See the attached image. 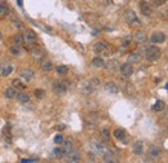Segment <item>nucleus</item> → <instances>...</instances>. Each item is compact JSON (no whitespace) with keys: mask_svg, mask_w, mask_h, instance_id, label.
Wrapping results in <instances>:
<instances>
[{"mask_svg":"<svg viewBox=\"0 0 168 163\" xmlns=\"http://www.w3.org/2000/svg\"><path fill=\"white\" fill-rule=\"evenodd\" d=\"M145 56H146V58L149 60V61H158V60L161 58V56H162V50H161V48L151 46V47H149L146 49Z\"/></svg>","mask_w":168,"mask_h":163,"instance_id":"obj_1","label":"nucleus"},{"mask_svg":"<svg viewBox=\"0 0 168 163\" xmlns=\"http://www.w3.org/2000/svg\"><path fill=\"white\" fill-rule=\"evenodd\" d=\"M67 85H69V83L64 82V80L56 82V83H53V91H55V93H57V95H64L67 91Z\"/></svg>","mask_w":168,"mask_h":163,"instance_id":"obj_2","label":"nucleus"},{"mask_svg":"<svg viewBox=\"0 0 168 163\" xmlns=\"http://www.w3.org/2000/svg\"><path fill=\"white\" fill-rule=\"evenodd\" d=\"M126 21L128 25H131V26H138L140 25V20L137 14L133 12V11H127L126 12Z\"/></svg>","mask_w":168,"mask_h":163,"instance_id":"obj_3","label":"nucleus"},{"mask_svg":"<svg viewBox=\"0 0 168 163\" xmlns=\"http://www.w3.org/2000/svg\"><path fill=\"white\" fill-rule=\"evenodd\" d=\"M108 48H109V44H108V43H106L105 40H100V41H97L96 44H94V47H93L94 52H96L97 55H103V53H106V50H108Z\"/></svg>","mask_w":168,"mask_h":163,"instance_id":"obj_4","label":"nucleus"},{"mask_svg":"<svg viewBox=\"0 0 168 163\" xmlns=\"http://www.w3.org/2000/svg\"><path fill=\"white\" fill-rule=\"evenodd\" d=\"M61 149H62V156L66 157L70 151L74 150V141H73L71 139L64 140V141H62V148H61Z\"/></svg>","mask_w":168,"mask_h":163,"instance_id":"obj_5","label":"nucleus"},{"mask_svg":"<svg viewBox=\"0 0 168 163\" xmlns=\"http://www.w3.org/2000/svg\"><path fill=\"white\" fill-rule=\"evenodd\" d=\"M138 8H140V12L142 16H151V7H150V4L147 2H145V0H142V2H140L138 4Z\"/></svg>","mask_w":168,"mask_h":163,"instance_id":"obj_6","label":"nucleus"},{"mask_svg":"<svg viewBox=\"0 0 168 163\" xmlns=\"http://www.w3.org/2000/svg\"><path fill=\"white\" fill-rule=\"evenodd\" d=\"M98 85H100V80L97 79V78H93V79H91L89 82H87L84 92H85V93H91V92H93L97 87H98Z\"/></svg>","mask_w":168,"mask_h":163,"instance_id":"obj_7","label":"nucleus"},{"mask_svg":"<svg viewBox=\"0 0 168 163\" xmlns=\"http://www.w3.org/2000/svg\"><path fill=\"white\" fill-rule=\"evenodd\" d=\"M66 159V162H69V163H78V162H80V158H82V156H80V153L79 151H70L67 156L65 157Z\"/></svg>","mask_w":168,"mask_h":163,"instance_id":"obj_8","label":"nucleus"},{"mask_svg":"<svg viewBox=\"0 0 168 163\" xmlns=\"http://www.w3.org/2000/svg\"><path fill=\"white\" fill-rule=\"evenodd\" d=\"M114 137L115 139H118L119 141H123L124 144H127L128 142V136H127V133H126V131L124 130H120V128H117L115 131H114Z\"/></svg>","mask_w":168,"mask_h":163,"instance_id":"obj_9","label":"nucleus"},{"mask_svg":"<svg viewBox=\"0 0 168 163\" xmlns=\"http://www.w3.org/2000/svg\"><path fill=\"white\" fill-rule=\"evenodd\" d=\"M120 73L124 76H127V78H129V76L133 74V66H132V64H129V62L123 64L120 67Z\"/></svg>","mask_w":168,"mask_h":163,"instance_id":"obj_10","label":"nucleus"},{"mask_svg":"<svg viewBox=\"0 0 168 163\" xmlns=\"http://www.w3.org/2000/svg\"><path fill=\"white\" fill-rule=\"evenodd\" d=\"M166 41V34L164 32H155L151 35V43L154 44H162Z\"/></svg>","mask_w":168,"mask_h":163,"instance_id":"obj_11","label":"nucleus"},{"mask_svg":"<svg viewBox=\"0 0 168 163\" xmlns=\"http://www.w3.org/2000/svg\"><path fill=\"white\" fill-rule=\"evenodd\" d=\"M36 41V34L32 30H27L23 35V43H35Z\"/></svg>","mask_w":168,"mask_h":163,"instance_id":"obj_12","label":"nucleus"},{"mask_svg":"<svg viewBox=\"0 0 168 163\" xmlns=\"http://www.w3.org/2000/svg\"><path fill=\"white\" fill-rule=\"evenodd\" d=\"M20 76H22L26 82H31L34 79V71L30 70V69H23L20 74Z\"/></svg>","mask_w":168,"mask_h":163,"instance_id":"obj_13","label":"nucleus"},{"mask_svg":"<svg viewBox=\"0 0 168 163\" xmlns=\"http://www.w3.org/2000/svg\"><path fill=\"white\" fill-rule=\"evenodd\" d=\"M105 89L108 91L109 93H113V95H115V93L119 92V88H118V85L114 83V82H108L105 84Z\"/></svg>","mask_w":168,"mask_h":163,"instance_id":"obj_14","label":"nucleus"},{"mask_svg":"<svg viewBox=\"0 0 168 163\" xmlns=\"http://www.w3.org/2000/svg\"><path fill=\"white\" fill-rule=\"evenodd\" d=\"M103 162H106V163H109V162L117 163V162H118V157H117L113 151H106L105 156H103Z\"/></svg>","mask_w":168,"mask_h":163,"instance_id":"obj_15","label":"nucleus"},{"mask_svg":"<svg viewBox=\"0 0 168 163\" xmlns=\"http://www.w3.org/2000/svg\"><path fill=\"white\" fill-rule=\"evenodd\" d=\"M11 13V9L5 3H0V18H5Z\"/></svg>","mask_w":168,"mask_h":163,"instance_id":"obj_16","label":"nucleus"},{"mask_svg":"<svg viewBox=\"0 0 168 163\" xmlns=\"http://www.w3.org/2000/svg\"><path fill=\"white\" fill-rule=\"evenodd\" d=\"M149 154H150V157H151V158L158 159L159 157L162 156V150L159 149L158 146H151V148H150V150H149Z\"/></svg>","mask_w":168,"mask_h":163,"instance_id":"obj_17","label":"nucleus"},{"mask_svg":"<svg viewBox=\"0 0 168 163\" xmlns=\"http://www.w3.org/2000/svg\"><path fill=\"white\" fill-rule=\"evenodd\" d=\"M133 151L137 154V156H141V154L144 153V142L142 141H136L133 144Z\"/></svg>","mask_w":168,"mask_h":163,"instance_id":"obj_18","label":"nucleus"},{"mask_svg":"<svg viewBox=\"0 0 168 163\" xmlns=\"http://www.w3.org/2000/svg\"><path fill=\"white\" fill-rule=\"evenodd\" d=\"M12 85H13V88L20 89V91H23V89L26 88V84L22 83L20 79H13V80H12Z\"/></svg>","mask_w":168,"mask_h":163,"instance_id":"obj_19","label":"nucleus"},{"mask_svg":"<svg viewBox=\"0 0 168 163\" xmlns=\"http://www.w3.org/2000/svg\"><path fill=\"white\" fill-rule=\"evenodd\" d=\"M17 95H18V92H17V89L13 88V87L7 88V91H5V96H7L8 98H16Z\"/></svg>","mask_w":168,"mask_h":163,"instance_id":"obj_20","label":"nucleus"},{"mask_svg":"<svg viewBox=\"0 0 168 163\" xmlns=\"http://www.w3.org/2000/svg\"><path fill=\"white\" fill-rule=\"evenodd\" d=\"M98 114L97 113H92V114H89L88 115V118H87V122L89 123L91 126H93V124H96L97 123V121H98Z\"/></svg>","mask_w":168,"mask_h":163,"instance_id":"obj_21","label":"nucleus"},{"mask_svg":"<svg viewBox=\"0 0 168 163\" xmlns=\"http://www.w3.org/2000/svg\"><path fill=\"white\" fill-rule=\"evenodd\" d=\"M17 100L22 102V104H27V102H30V96L27 93H18L17 95Z\"/></svg>","mask_w":168,"mask_h":163,"instance_id":"obj_22","label":"nucleus"},{"mask_svg":"<svg viewBox=\"0 0 168 163\" xmlns=\"http://www.w3.org/2000/svg\"><path fill=\"white\" fill-rule=\"evenodd\" d=\"M146 39H147V36H146V34L144 31H138L136 35H135V40L137 43H144Z\"/></svg>","mask_w":168,"mask_h":163,"instance_id":"obj_23","label":"nucleus"},{"mask_svg":"<svg viewBox=\"0 0 168 163\" xmlns=\"http://www.w3.org/2000/svg\"><path fill=\"white\" fill-rule=\"evenodd\" d=\"M92 65L94 66V67H105V61L101 58V57H94L93 58V61H92Z\"/></svg>","mask_w":168,"mask_h":163,"instance_id":"obj_24","label":"nucleus"},{"mask_svg":"<svg viewBox=\"0 0 168 163\" xmlns=\"http://www.w3.org/2000/svg\"><path fill=\"white\" fill-rule=\"evenodd\" d=\"M52 69H53V64H52L50 61H44V62L41 64V70H43V71L48 73V71H52Z\"/></svg>","mask_w":168,"mask_h":163,"instance_id":"obj_25","label":"nucleus"},{"mask_svg":"<svg viewBox=\"0 0 168 163\" xmlns=\"http://www.w3.org/2000/svg\"><path fill=\"white\" fill-rule=\"evenodd\" d=\"M151 109H153L154 111H162V110L164 109V102H163L162 100H158Z\"/></svg>","mask_w":168,"mask_h":163,"instance_id":"obj_26","label":"nucleus"},{"mask_svg":"<svg viewBox=\"0 0 168 163\" xmlns=\"http://www.w3.org/2000/svg\"><path fill=\"white\" fill-rule=\"evenodd\" d=\"M32 55H34V58H35V60H40V58H43V55H44V53H43V50H40V49L36 47V48L32 49Z\"/></svg>","mask_w":168,"mask_h":163,"instance_id":"obj_27","label":"nucleus"},{"mask_svg":"<svg viewBox=\"0 0 168 163\" xmlns=\"http://www.w3.org/2000/svg\"><path fill=\"white\" fill-rule=\"evenodd\" d=\"M4 139H5V141H8V142L12 141V135H11V128H9V127H5V128H4Z\"/></svg>","mask_w":168,"mask_h":163,"instance_id":"obj_28","label":"nucleus"},{"mask_svg":"<svg viewBox=\"0 0 168 163\" xmlns=\"http://www.w3.org/2000/svg\"><path fill=\"white\" fill-rule=\"evenodd\" d=\"M13 43H14V46H23V35H16L13 38Z\"/></svg>","mask_w":168,"mask_h":163,"instance_id":"obj_29","label":"nucleus"},{"mask_svg":"<svg viewBox=\"0 0 168 163\" xmlns=\"http://www.w3.org/2000/svg\"><path fill=\"white\" fill-rule=\"evenodd\" d=\"M67 71H69V67H67L66 65H60V66H57V73H58V74L65 75V74H67Z\"/></svg>","mask_w":168,"mask_h":163,"instance_id":"obj_30","label":"nucleus"},{"mask_svg":"<svg viewBox=\"0 0 168 163\" xmlns=\"http://www.w3.org/2000/svg\"><path fill=\"white\" fill-rule=\"evenodd\" d=\"M13 70V67L9 66V65H7V66H3L2 67V75H9Z\"/></svg>","mask_w":168,"mask_h":163,"instance_id":"obj_31","label":"nucleus"},{"mask_svg":"<svg viewBox=\"0 0 168 163\" xmlns=\"http://www.w3.org/2000/svg\"><path fill=\"white\" fill-rule=\"evenodd\" d=\"M93 145H94V148H96V151H97V153L102 154V153H105V151H106V150H105V146H103L102 144H100V142H94Z\"/></svg>","mask_w":168,"mask_h":163,"instance_id":"obj_32","label":"nucleus"},{"mask_svg":"<svg viewBox=\"0 0 168 163\" xmlns=\"http://www.w3.org/2000/svg\"><path fill=\"white\" fill-rule=\"evenodd\" d=\"M118 65H119L118 61H115V60H111V61H109V64H108V67L110 69V70H117Z\"/></svg>","mask_w":168,"mask_h":163,"instance_id":"obj_33","label":"nucleus"},{"mask_svg":"<svg viewBox=\"0 0 168 163\" xmlns=\"http://www.w3.org/2000/svg\"><path fill=\"white\" fill-rule=\"evenodd\" d=\"M11 53L14 55V56H20L21 55V49H20V46H13L11 48Z\"/></svg>","mask_w":168,"mask_h":163,"instance_id":"obj_34","label":"nucleus"},{"mask_svg":"<svg viewBox=\"0 0 168 163\" xmlns=\"http://www.w3.org/2000/svg\"><path fill=\"white\" fill-rule=\"evenodd\" d=\"M101 135L103 136L105 140H110V131L108 130V128H102V130H101Z\"/></svg>","mask_w":168,"mask_h":163,"instance_id":"obj_35","label":"nucleus"},{"mask_svg":"<svg viewBox=\"0 0 168 163\" xmlns=\"http://www.w3.org/2000/svg\"><path fill=\"white\" fill-rule=\"evenodd\" d=\"M12 23H13V26L16 27V29H22L23 27V23H22V21H20V20H13L12 21Z\"/></svg>","mask_w":168,"mask_h":163,"instance_id":"obj_36","label":"nucleus"},{"mask_svg":"<svg viewBox=\"0 0 168 163\" xmlns=\"http://www.w3.org/2000/svg\"><path fill=\"white\" fill-rule=\"evenodd\" d=\"M35 96H36L38 98H43L44 96H46V92H44L43 89H35Z\"/></svg>","mask_w":168,"mask_h":163,"instance_id":"obj_37","label":"nucleus"},{"mask_svg":"<svg viewBox=\"0 0 168 163\" xmlns=\"http://www.w3.org/2000/svg\"><path fill=\"white\" fill-rule=\"evenodd\" d=\"M136 61H140V56L137 53H133V55H131L129 56V62H136Z\"/></svg>","mask_w":168,"mask_h":163,"instance_id":"obj_38","label":"nucleus"},{"mask_svg":"<svg viewBox=\"0 0 168 163\" xmlns=\"http://www.w3.org/2000/svg\"><path fill=\"white\" fill-rule=\"evenodd\" d=\"M62 141H64V136L62 135H56L55 136V142L56 144H62Z\"/></svg>","mask_w":168,"mask_h":163,"instance_id":"obj_39","label":"nucleus"},{"mask_svg":"<svg viewBox=\"0 0 168 163\" xmlns=\"http://www.w3.org/2000/svg\"><path fill=\"white\" fill-rule=\"evenodd\" d=\"M53 154H55L56 157L62 156V149H61V148H56V149H55V151H53Z\"/></svg>","mask_w":168,"mask_h":163,"instance_id":"obj_40","label":"nucleus"},{"mask_svg":"<svg viewBox=\"0 0 168 163\" xmlns=\"http://www.w3.org/2000/svg\"><path fill=\"white\" fill-rule=\"evenodd\" d=\"M39 159H36V158H25V159H21V162L22 163H26V162H38Z\"/></svg>","mask_w":168,"mask_h":163,"instance_id":"obj_41","label":"nucleus"},{"mask_svg":"<svg viewBox=\"0 0 168 163\" xmlns=\"http://www.w3.org/2000/svg\"><path fill=\"white\" fill-rule=\"evenodd\" d=\"M65 127H66L65 124H57V126H56V130H57V131H64Z\"/></svg>","mask_w":168,"mask_h":163,"instance_id":"obj_42","label":"nucleus"},{"mask_svg":"<svg viewBox=\"0 0 168 163\" xmlns=\"http://www.w3.org/2000/svg\"><path fill=\"white\" fill-rule=\"evenodd\" d=\"M153 2H154L156 5H162V4L166 3V0H153Z\"/></svg>","mask_w":168,"mask_h":163,"instance_id":"obj_43","label":"nucleus"},{"mask_svg":"<svg viewBox=\"0 0 168 163\" xmlns=\"http://www.w3.org/2000/svg\"><path fill=\"white\" fill-rule=\"evenodd\" d=\"M129 44H131V40H124V41H123V47H124V48H127Z\"/></svg>","mask_w":168,"mask_h":163,"instance_id":"obj_44","label":"nucleus"},{"mask_svg":"<svg viewBox=\"0 0 168 163\" xmlns=\"http://www.w3.org/2000/svg\"><path fill=\"white\" fill-rule=\"evenodd\" d=\"M17 4H18L21 8L23 7V0H17Z\"/></svg>","mask_w":168,"mask_h":163,"instance_id":"obj_45","label":"nucleus"},{"mask_svg":"<svg viewBox=\"0 0 168 163\" xmlns=\"http://www.w3.org/2000/svg\"><path fill=\"white\" fill-rule=\"evenodd\" d=\"M3 39V35H2V32H0V40H2Z\"/></svg>","mask_w":168,"mask_h":163,"instance_id":"obj_46","label":"nucleus"}]
</instances>
